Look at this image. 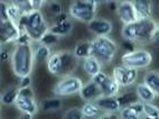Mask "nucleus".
<instances>
[{"label": "nucleus", "mask_w": 159, "mask_h": 119, "mask_svg": "<svg viewBox=\"0 0 159 119\" xmlns=\"http://www.w3.org/2000/svg\"><path fill=\"white\" fill-rule=\"evenodd\" d=\"M121 36L134 44H151L158 37V23L153 18H141L132 24L123 25Z\"/></svg>", "instance_id": "f257e3e1"}, {"label": "nucleus", "mask_w": 159, "mask_h": 119, "mask_svg": "<svg viewBox=\"0 0 159 119\" xmlns=\"http://www.w3.org/2000/svg\"><path fill=\"white\" fill-rule=\"evenodd\" d=\"M11 68L14 74L21 79L30 77L34 69V44L27 45H16L11 53Z\"/></svg>", "instance_id": "f03ea898"}, {"label": "nucleus", "mask_w": 159, "mask_h": 119, "mask_svg": "<svg viewBox=\"0 0 159 119\" xmlns=\"http://www.w3.org/2000/svg\"><path fill=\"white\" fill-rule=\"evenodd\" d=\"M18 28L20 33H26L28 35L33 43H38L40 38L48 31L49 26L47 25L43 12L40 10L21 15L18 21Z\"/></svg>", "instance_id": "7ed1b4c3"}, {"label": "nucleus", "mask_w": 159, "mask_h": 119, "mask_svg": "<svg viewBox=\"0 0 159 119\" xmlns=\"http://www.w3.org/2000/svg\"><path fill=\"white\" fill-rule=\"evenodd\" d=\"M93 56L101 64H109L118 53V44L109 36H99L92 40Z\"/></svg>", "instance_id": "20e7f679"}, {"label": "nucleus", "mask_w": 159, "mask_h": 119, "mask_svg": "<svg viewBox=\"0 0 159 119\" xmlns=\"http://www.w3.org/2000/svg\"><path fill=\"white\" fill-rule=\"evenodd\" d=\"M95 0H76L70 5L68 16L82 23H90L95 18L97 9L99 6Z\"/></svg>", "instance_id": "39448f33"}, {"label": "nucleus", "mask_w": 159, "mask_h": 119, "mask_svg": "<svg viewBox=\"0 0 159 119\" xmlns=\"http://www.w3.org/2000/svg\"><path fill=\"white\" fill-rule=\"evenodd\" d=\"M152 63V54L145 48L134 50L125 53L121 57V65L129 69H146Z\"/></svg>", "instance_id": "423d86ee"}, {"label": "nucleus", "mask_w": 159, "mask_h": 119, "mask_svg": "<svg viewBox=\"0 0 159 119\" xmlns=\"http://www.w3.org/2000/svg\"><path fill=\"white\" fill-rule=\"evenodd\" d=\"M83 81L82 79H80L79 77L75 75H66L63 77L58 82L55 84L53 88V92L56 94L57 97H68L73 96L75 93H79L80 90L83 87Z\"/></svg>", "instance_id": "0eeeda50"}, {"label": "nucleus", "mask_w": 159, "mask_h": 119, "mask_svg": "<svg viewBox=\"0 0 159 119\" xmlns=\"http://www.w3.org/2000/svg\"><path fill=\"white\" fill-rule=\"evenodd\" d=\"M91 81L99 85L102 97H116L119 94L120 85L114 81L111 75L105 72H99L91 78Z\"/></svg>", "instance_id": "6e6552de"}, {"label": "nucleus", "mask_w": 159, "mask_h": 119, "mask_svg": "<svg viewBox=\"0 0 159 119\" xmlns=\"http://www.w3.org/2000/svg\"><path fill=\"white\" fill-rule=\"evenodd\" d=\"M114 81L120 85V88H127L134 84L138 79V70L125 68L123 65H116L113 68L112 75Z\"/></svg>", "instance_id": "1a4fd4ad"}, {"label": "nucleus", "mask_w": 159, "mask_h": 119, "mask_svg": "<svg viewBox=\"0 0 159 119\" xmlns=\"http://www.w3.org/2000/svg\"><path fill=\"white\" fill-rule=\"evenodd\" d=\"M116 15L123 25H129V24H132L139 19L136 9L132 5V1H129V0H123L118 3Z\"/></svg>", "instance_id": "9d476101"}, {"label": "nucleus", "mask_w": 159, "mask_h": 119, "mask_svg": "<svg viewBox=\"0 0 159 119\" xmlns=\"http://www.w3.org/2000/svg\"><path fill=\"white\" fill-rule=\"evenodd\" d=\"M88 28L91 33L95 35V37L108 36L113 29V25L109 19L95 17L88 24Z\"/></svg>", "instance_id": "9b49d317"}, {"label": "nucleus", "mask_w": 159, "mask_h": 119, "mask_svg": "<svg viewBox=\"0 0 159 119\" xmlns=\"http://www.w3.org/2000/svg\"><path fill=\"white\" fill-rule=\"evenodd\" d=\"M15 106L21 113H29L31 116L37 115L39 110V106L36 98H26V97L18 96L15 101Z\"/></svg>", "instance_id": "f8f14e48"}, {"label": "nucleus", "mask_w": 159, "mask_h": 119, "mask_svg": "<svg viewBox=\"0 0 159 119\" xmlns=\"http://www.w3.org/2000/svg\"><path fill=\"white\" fill-rule=\"evenodd\" d=\"M61 66H62V77L71 75L79 65V60L71 52H60Z\"/></svg>", "instance_id": "ddd939ff"}, {"label": "nucleus", "mask_w": 159, "mask_h": 119, "mask_svg": "<svg viewBox=\"0 0 159 119\" xmlns=\"http://www.w3.org/2000/svg\"><path fill=\"white\" fill-rule=\"evenodd\" d=\"M79 94L81 97V99H83L85 102L95 101L97 99H99L100 97H102V93H101L99 85L95 84L94 82H92L91 80L86 84H83Z\"/></svg>", "instance_id": "4468645a"}, {"label": "nucleus", "mask_w": 159, "mask_h": 119, "mask_svg": "<svg viewBox=\"0 0 159 119\" xmlns=\"http://www.w3.org/2000/svg\"><path fill=\"white\" fill-rule=\"evenodd\" d=\"M94 102L104 112L114 113L121 110V106H120L116 97H100L99 99H97Z\"/></svg>", "instance_id": "2eb2a0df"}, {"label": "nucleus", "mask_w": 159, "mask_h": 119, "mask_svg": "<svg viewBox=\"0 0 159 119\" xmlns=\"http://www.w3.org/2000/svg\"><path fill=\"white\" fill-rule=\"evenodd\" d=\"M142 116H143V110H142V102L140 101L127 106L119 111L120 119H140Z\"/></svg>", "instance_id": "dca6fc26"}, {"label": "nucleus", "mask_w": 159, "mask_h": 119, "mask_svg": "<svg viewBox=\"0 0 159 119\" xmlns=\"http://www.w3.org/2000/svg\"><path fill=\"white\" fill-rule=\"evenodd\" d=\"M136 12L139 19L141 18H152L153 2L151 0H134L132 1Z\"/></svg>", "instance_id": "f3484780"}, {"label": "nucleus", "mask_w": 159, "mask_h": 119, "mask_svg": "<svg viewBox=\"0 0 159 119\" xmlns=\"http://www.w3.org/2000/svg\"><path fill=\"white\" fill-rule=\"evenodd\" d=\"M74 56L77 60H84L86 57L93 56V48H92V40H82L79 42L74 47Z\"/></svg>", "instance_id": "a211bd4d"}, {"label": "nucleus", "mask_w": 159, "mask_h": 119, "mask_svg": "<svg viewBox=\"0 0 159 119\" xmlns=\"http://www.w3.org/2000/svg\"><path fill=\"white\" fill-rule=\"evenodd\" d=\"M134 93L140 102H152L158 97V94L155 93L150 88H148L143 83H138L136 85Z\"/></svg>", "instance_id": "6ab92c4d"}, {"label": "nucleus", "mask_w": 159, "mask_h": 119, "mask_svg": "<svg viewBox=\"0 0 159 119\" xmlns=\"http://www.w3.org/2000/svg\"><path fill=\"white\" fill-rule=\"evenodd\" d=\"M83 70L88 75L92 78L93 75L102 71V64L94 56L86 57L83 60Z\"/></svg>", "instance_id": "aec40b11"}, {"label": "nucleus", "mask_w": 159, "mask_h": 119, "mask_svg": "<svg viewBox=\"0 0 159 119\" xmlns=\"http://www.w3.org/2000/svg\"><path fill=\"white\" fill-rule=\"evenodd\" d=\"M143 84L150 88L155 93H159V73L157 70H150L143 77Z\"/></svg>", "instance_id": "412c9836"}, {"label": "nucleus", "mask_w": 159, "mask_h": 119, "mask_svg": "<svg viewBox=\"0 0 159 119\" xmlns=\"http://www.w3.org/2000/svg\"><path fill=\"white\" fill-rule=\"evenodd\" d=\"M73 31V23L71 20H67L63 24H57V25H53L49 27L48 31H51L52 34L56 35L58 37H64L70 35Z\"/></svg>", "instance_id": "4be33fe9"}, {"label": "nucleus", "mask_w": 159, "mask_h": 119, "mask_svg": "<svg viewBox=\"0 0 159 119\" xmlns=\"http://www.w3.org/2000/svg\"><path fill=\"white\" fill-rule=\"evenodd\" d=\"M47 70L53 75H62V66H61L60 52L52 53L49 59L47 60Z\"/></svg>", "instance_id": "5701e85b"}, {"label": "nucleus", "mask_w": 159, "mask_h": 119, "mask_svg": "<svg viewBox=\"0 0 159 119\" xmlns=\"http://www.w3.org/2000/svg\"><path fill=\"white\" fill-rule=\"evenodd\" d=\"M84 118H98L102 115V110L98 107V105L94 101H88L81 108Z\"/></svg>", "instance_id": "b1692460"}, {"label": "nucleus", "mask_w": 159, "mask_h": 119, "mask_svg": "<svg viewBox=\"0 0 159 119\" xmlns=\"http://www.w3.org/2000/svg\"><path fill=\"white\" fill-rule=\"evenodd\" d=\"M63 102L60 97H54V98H48L42 102V109L46 112H55L62 109Z\"/></svg>", "instance_id": "393cba45"}, {"label": "nucleus", "mask_w": 159, "mask_h": 119, "mask_svg": "<svg viewBox=\"0 0 159 119\" xmlns=\"http://www.w3.org/2000/svg\"><path fill=\"white\" fill-rule=\"evenodd\" d=\"M52 55L51 48L47 47L45 45H39L36 48H34V60L35 63H45L47 62V60L49 59V56Z\"/></svg>", "instance_id": "a878e982"}, {"label": "nucleus", "mask_w": 159, "mask_h": 119, "mask_svg": "<svg viewBox=\"0 0 159 119\" xmlns=\"http://www.w3.org/2000/svg\"><path fill=\"white\" fill-rule=\"evenodd\" d=\"M18 87H11V88L7 89L2 94H1V102L3 105L11 106L15 105V101L18 97Z\"/></svg>", "instance_id": "bb28decb"}, {"label": "nucleus", "mask_w": 159, "mask_h": 119, "mask_svg": "<svg viewBox=\"0 0 159 119\" xmlns=\"http://www.w3.org/2000/svg\"><path fill=\"white\" fill-rule=\"evenodd\" d=\"M7 15H8L9 20L18 27V21H19L20 17H21V12H20L19 8H18L17 5L14 1H11L7 6Z\"/></svg>", "instance_id": "cd10ccee"}, {"label": "nucleus", "mask_w": 159, "mask_h": 119, "mask_svg": "<svg viewBox=\"0 0 159 119\" xmlns=\"http://www.w3.org/2000/svg\"><path fill=\"white\" fill-rule=\"evenodd\" d=\"M116 98H118V101H119L120 106H121V109L129 105H132L134 102L139 101L134 92H127V93L123 94H118Z\"/></svg>", "instance_id": "c85d7f7f"}, {"label": "nucleus", "mask_w": 159, "mask_h": 119, "mask_svg": "<svg viewBox=\"0 0 159 119\" xmlns=\"http://www.w3.org/2000/svg\"><path fill=\"white\" fill-rule=\"evenodd\" d=\"M142 110H143V116L150 118H159V109L152 102H142Z\"/></svg>", "instance_id": "c756f323"}, {"label": "nucleus", "mask_w": 159, "mask_h": 119, "mask_svg": "<svg viewBox=\"0 0 159 119\" xmlns=\"http://www.w3.org/2000/svg\"><path fill=\"white\" fill-rule=\"evenodd\" d=\"M58 42H60V37L54 34H52L51 31H47V33L40 38L38 44H42V45H45V46H47V47L52 48L53 46H56L57 44H58Z\"/></svg>", "instance_id": "7c9ffc66"}, {"label": "nucleus", "mask_w": 159, "mask_h": 119, "mask_svg": "<svg viewBox=\"0 0 159 119\" xmlns=\"http://www.w3.org/2000/svg\"><path fill=\"white\" fill-rule=\"evenodd\" d=\"M63 119H84L81 108H70L67 111L64 113Z\"/></svg>", "instance_id": "2f4dec72"}, {"label": "nucleus", "mask_w": 159, "mask_h": 119, "mask_svg": "<svg viewBox=\"0 0 159 119\" xmlns=\"http://www.w3.org/2000/svg\"><path fill=\"white\" fill-rule=\"evenodd\" d=\"M7 6L8 3H6L5 1H0V27H3L5 25L10 23L7 15Z\"/></svg>", "instance_id": "473e14b6"}, {"label": "nucleus", "mask_w": 159, "mask_h": 119, "mask_svg": "<svg viewBox=\"0 0 159 119\" xmlns=\"http://www.w3.org/2000/svg\"><path fill=\"white\" fill-rule=\"evenodd\" d=\"M48 12L52 15H54L55 17L57 15H60L61 12H63V7L58 1H51L48 3Z\"/></svg>", "instance_id": "72a5a7b5"}, {"label": "nucleus", "mask_w": 159, "mask_h": 119, "mask_svg": "<svg viewBox=\"0 0 159 119\" xmlns=\"http://www.w3.org/2000/svg\"><path fill=\"white\" fill-rule=\"evenodd\" d=\"M18 96L26 97V98H36L34 93V90L31 87H26V88H19L18 90Z\"/></svg>", "instance_id": "f704fd0d"}, {"label": "nucleus", "mask_w": 159, "mask_h": 119, "mask_svg": "<svg viewBox=\"0 0 159 119\" xmlns=\"http://www.w3.org/2000/svg\"><path fill=\"white\" fill-rule=\"evenodd\" d=\"M68 20V14H66V12H61L60 15H57V16H55L54 17V23L55 25H57V24H63L65 23V21H67Z\"/></svg>", "instance_id": "c9c22d12"}, {"label": "nucleus", "mask_w": 159, "mask_h": 119, "mask_svg": "<svg viewBox=\"0 0 159 119\" xmlns=\"http://www.w3.org/2000/svg\"><path fill=\"white\" fill-rule=\"evenodd\" d=\"M31 84V78L30 77H25L20 79V84L18 88H26V87H30Z\"/></svg>", "instance_id": "e433bc0d"}, {"label": "nucleus", "mask_w": 159, "mask_h": 119, "mask_svg": "<svg viewBox=\"0 0 159 119\" xmlns=\"http://www.w3.org/2000/svg\"><path fill=\"white\" fill-rule=\"evenodd\" d=\"M10 59H11V54L8 53V52L2 51L1 53H0V62H1V63L8 62Z\"/></svg>", "instance_id": "4c0bfd02"}, {"label": "nucleus", "mask_w": 159, "mask_h": 119, "mask_svg": "<svg viewBox=\"0 0 159 119\" xmlns=\"http://www.w3.org/2000/svg\"><path fill=\"white\" fill-rule=\"evenodd\" d=\"M98 119H118V117H116L114 113L105 112V113H102L101 116L98 117Z\"/></svg>", "instance_id": "58836bf2"}, {"label": "nucleus", "mask_w": 159, "mask_h": 119, "mask_svg": "<svg viewBox=\"0 0 159 119\" xmlns=\"http://www.w3.org/2000/svg\"><path fill=\"white\" fill-rule=\"evenodd\" d=\"M33 117L31 115H29V113H21V116L19 117V119H33Z\"/></svg>", "instance_id": "ea45409f"}, {"label": "nucleus", "mask_w": 159, "mask_h": 119, "mask_svg": "<svg viewBox=\"0 0 159 119\" xmlns=\"http://www.w3.org/2000/svg\"><path fill=\"white\" fill-rule=\"evenodd\" d=\"M140 119H158V118H150V117H147V116H142Z\"/></svg>", "instance_id": "a19ab883"}, {"label": "nucleus", "mask_w": 159, "mask_h": 119, "mask_svg": "<svg viewBox=\"0 0 159 119\" xmlns=\"http://www.w3.org/2000/svg\"><path fill=\"white\" fill-rule=\"evenodd\" d=\"M1 47H2V45H1V44H0V53H1V52H2V48H1Z\"/></svg>", "instance_id": "79ce46f5"}]
</instances>
